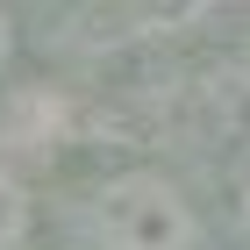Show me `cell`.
<instances>
[{
    "mask_svg": "<svg viewBox=\"0 0 250 250\" xmlns=\"http://www.w3.org/2000/svg\"><path fill=\"white\" fill-rule=\"evenodd\" d=\"M86 236L93 250H193L200 214L165 172H115L86 200Z\"/></svg>",
    "mask_w": 250,
    "mask_h": 250,
    "instance_id": "6da1fadb",
    "label": "cell"
},
{
    "mask_svg": "<svg viewBox=\"0 0 250 250\" xmlns=\"http://www.w3.org/2000/svg\"><path fill=\"white\" fill-rule=\"evenodd\" d=\"M29 222H36V214H29V193L0 172V250H21V243H29Z\"/></svg>",
    "mask_w": 250,
    "mask_h": 250,
    "instance_id": "7a4b0ae2",
    "label": "cell"
},
{
    "mask_svg": "<svg viewBox=\"0 0 250 250\" xmlns=\"http://www.w3.org/2000/svg\"><path fill=\"white\" fill-rule=\"evenodd\" d=\"M7 58H15V15L0 7V72H7Z\"/></svg>",
    "mask_w": 250,
    "mask_h": 250,
    "instance_id": "3957f363",
    "label": "cell"
},
{
    "mask_svg": "<svg viewBox=\"0 0 250 250\" xmlns=\"http://www.w3.org/2000/svg\"><path fill=\"white\" fill-rule=\"evenodd\" d=\"M236 200H243V229H250V172H243V193H236Z\"/></svg>",
    "mask_w": 250,
    "mask_h": 250,
    "instance_id": "277c9868",
    "label": "cell"
}]
</instances>
